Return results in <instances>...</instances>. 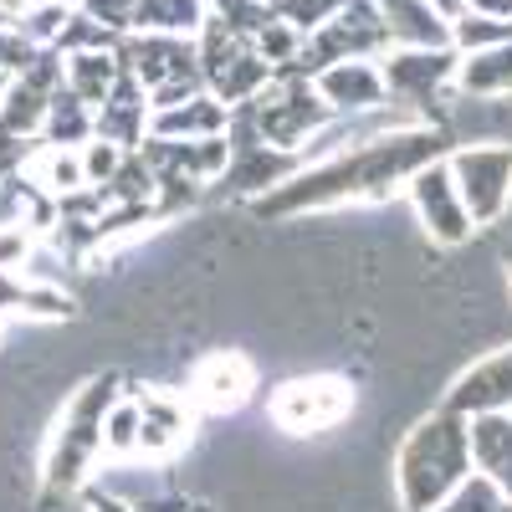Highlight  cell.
Masks as SVG:
<instances>
[{
	"label": "cell",
	"mask_w": 512,
	"mask_h": 512,
	"mask_svg": "<svg viewBox=\"0 0 512 512\" xmlns=\"http://www.w3.org/2000/svg\"><path fill=\"white\" fill-rule=\"evenodd\" d=\"M441 154H451L441 123H400V128H384V134L328 149L323 159L297 169L292 180L272 185L267 195H256L251 210L262 221H287V216H308V210L390 200L395 190L410 185L415 169H425Z\"/></svg>",
	"instance_id": "1"
},
{
	"label": "cell",
	"mask_w": 512,
	"mask_h": 512,
	"mask_svg": "<svg viewBox=\"0 0 512 512\" xmlns=\"http://www.w3.org/2000/svg\"><path fill=\"white\" fill-rule=\"evenodd\" d=\"M472 472H477L472 420L451 405H441L405 431V441L395 451V497L405 512H431Z\"/></svg>",
	"instance_id": "2"
},
{
	"label": "cell",
	"mask_w": 512,
	"mask_h": 512,
	"mask_svg": "<svg viewBox=\"0 0 512 512\" xmlns=\"http://www.w3.org/2000/svg\"><path fill=\"white\" fill-rule=\"evenodd\" d=\"M118 384H123L118 374H98L67 400V410L57 420V436L47 446V461H41V497H36L41 512L62 507L82 482H88L93 461L103 456V420H108L113 400L123 395Z\"/></svg>",
	"instance_id": "3"
},
{
	"label": "cell",
	"mask_w": 512,
	"mask_h": 512,
	"mask_svg": "<svg viewBox=\"0 0 512 512\" xmlns=\"http://www.w3.org/2000/svg\"><path fill=\"white\" fill-rule=\"evenodd\" d=\"M246 113H251L256 134H262L267 144L292 149V154H303L323 128L338 118L323 103V93L313 88V77H303V72H277L267 88L246 103Z\"/></svg>",
	"instance_id": "4"
},
{
	"label": "cell",
	"mask_w": 512,
	"mask_h": 512,
	"mask_svg": "<svg viewBox=\"0 0 512 512\" xmlns=\"http://www.w3.org/2000/svg\"><path fill=\"white\" fill-rule=\"evenodd\" d=\"M123 67L139 77V88L149 93V113L169 108L190 93L205 88L200 72V47L195 36H164V31H128L123 36Z\"/></svg>",
	"instance_id": "5"
},
{
	"label": "cell",
	"mask_w": 512,
	"mask_h": 512,
	"mask_svg": "<svg viewBox=\"0 0 512 512\" xmlns=\"http://www.w3.org/2000/svg\"><path fill=\"white\" fill-rule=\"evenodd\" d=\"M456 62H461L456 47H390L379 57L390 103H400L415 118L431 123V113L441 108L446 88H456Z\"/></svg>",
	"instance_id": "6"
},
{
	"label": "cell",
	"mask_w": 512,
	"mask_h": 512,
	"mask_svg": "<svg viewBox=\"0 0 512 512\" xmlns=\"http://www.w3.org/2000/svg\"><path fill=\"white\" fill-rule=\"evenodd\" d=\"M267 415L277 431L287 436H323L333 431L338 420L354 415V384L338 379V374H303V379H287L272 390Z\"/></svg>",
	"instance_id": "7"
},
{
	"label": "cell",
	"mask_w": 512,
	"mask_h": 512,
	"mask_svg": "<svg viewBox=\"0 0 512 512\" xmlns=\"http://www.w3.org/2000/svg\"><path fill=\"white\" fill-rule=\"evenodd\" d=\"M451 180L477 226H497L512 205V144H461L446 154Z\"/></svg>",
	"instance_id": "8"
},
{
	"label": "cell",
	"mask_w": 512,
	"mask_h": 512,
	"mask_svg": "<svg viewBox=\"0 0 512 512\" xmlns=\"http://www.w3.org/2000/svg\"><path fill=\"white\" fill-rule=\"evenodd\" d=\"M405 190H410V205H415V216H420V226H425V236H431V241H441V246L472 241L477 221H472V210H466V200H461V190L451 180L446 154L431 159L425 169H415Z\"/></svg>",
	"instance_id": "9"
},
{
	"label": "cell",
	"mask_w": 512,
	"mask_h": 512,
	"mask_svg": "<svg viewBox=\"0 0 512 512\" xmlns=\"http://www.w3.org/2000/svg\"><path fill=\"white\" fill-rule=\"evenodd\" d=\"M256 390V369L246 354L236 349H221V354H205L195 369H190V390L185 400L200 410V415H231L251 400Z\"/></svg>",
	"instance_id": "10"
},
{
	"label": "cell",
	"mask_w": 512,
	"mask_h": 512,
	"mask_svg": "<svg viewBox=\"0 0 512 512\" xmlns=\"http://www.w3.org/2000/svg\"><path fill=\"white\" fill-rule=\"evenodd\" d=\"M139 405V461H175L190 446L195 405L169 390H134Z\"/></svg>",
	"instance_id": "11"
},
{
	"label": "cell",
	"mask_w": 512,
	"mask_h": 512,
	"mask_svg": "<svg viewBox=\"0 0 512 512\" xmlns=\"http://www.w3.org/2000/svg\"><path fill=\"white\" fill-rule=\"evenodd\" d=\"M139 154L149 159V169L159 180H185V185L205 190V185L221 180L231 144H226V134L221 139H154V134H144Z\"/></svg>",
	"instance_id": "12"
},
{
	"label": "cell",
	"mask_w": 512,
	"mask_h": 512,
	"mask_svg": "<svg viewBox=\"0 0 512 512\" xmlns=\"http://www.w3.org/2000/svg\"><path fill=\"white\" fill-rule=\"evenodd\" d=\"M313 88L323 93V103L338 118H354V113H374L390 103V88H384V72L379 57H349V62H328L323 72H313Z\"/></svg>",
	"instance_id": "13"
},
{
	"label": "cell",
	"mask_w": 512,
	"mask_h": 512,
	"mask_svg": "<svg viewBox=\"0 0 512 512\" xmlns=\"http://www.w3.org/2000/svg\"><path fill=\"white\" fill-rule=\"evenodd\" d=\"M446 405L461 410L466 420L487 415V410H512V344L477 359L466 374H456L451 390H446Z\"/></svg>",
	"instance_id": "14"
},
{
	"label": "cell",
	"mask_w": 512,
	"mask_h": 512,
	"mask_svg": "<svg viewBox=\"0 0 512 512\" xmlns=\"http://www.w3.org/2000/svg\"><path fill=\"white\" fill-rule=\"evenodd\" d=\"M226 128H231V103H221L210 88L149 113V134L154 139H221Z\"/></svg>",
	"instance_id": "15"
},
{
	"label": "cell",
	"mask_w": 512,
	"mask_h": 512,
	"mask_svg": "<svg viewBox=\"0 0 512 512\" xmlns=\"http://www.w3.org/2000/svg\"><path fill=\"white\" fill-rule=\"evenodd\" d=\"M123 47V41H118ZM118 47H82V52H62V82L88 103V108H103L108 93L118 88L123 77V52Z\"/></svg>",
	"instance_id": "16"
},
{
	"label": "cell",
	"mask_w": 512,
	"mask_h": 512,
	"mask_svg": "<svg viewBox=\"0 0 512 512\" xmlns=\"http://www.w3.org/2000/svg\"><path fill=\"white\" fill-rule=\"evenodd\" d=\"M472 461L502 492H512V410L472 415Z\"/></svg>",
	"instance_id": "17"
},
{
	"label": "cell",
	"mask_w": 512,
	"mask_h": 512,
	"mask_svg": "<svg viewBox=\"0 0 512 512\" xmlns=\"http://www.w3.org/2000/svg\"><path fill=\"white\" fill-rule=\"evenodd\" d=\"M456 88L466 98H512V41H497V47H482V52H461Z\"/></svg>",
	"instance_id": "18"
},
{
	"label": "cell",
	"mask_w": 512,
	"mask_h": 512,
	"mask_svg": "<svg viewBox=\"0 0 512 512\" xmlns=\"http://www.w3.org/2000/svg\"><path fill=\"white\" fill-rule=\"evenodd\" d=\"M0 313H31V318H67L72 297L52 282H36L26 272H0Z\"/></svg>",
	"instance_id": "19"
},
{
	"label": "cell",
	"mask_w": 512,
	"mask_h": 512,
	"mask_svg": "<svg viewBox=\"0 0 512 512\" xmlns=\"http://www.w3.org/2000/svg\"><path fill=\"white\" fill-rule=\"evenodd\" d=\"M210 21V0H139L134 31H164V36H200Z\"/></svg>",
	"instance_id": "20"
},
{
	"label": "cell",
	"mask_w": 512,
	"mask_h": 512,
	"mask_svg": "<svg viewBox=\"0 0 512 512\" xmlns=\"http://www.w3.org/2000/svg\"><path fill=\"white\" fill-rule=\"evenodd\" d=\"M41 134H47L52 144H88L93 139V108L62 82L52 108H47V128H41Z\"/></svg>",
	"instance_id": "21"
},
{
	"label": "cell",
	"mask_w": 512,
	"mask_h": 512,
	"mask_svg": "<svg viewBox=\"0 0 512 512\" xmlns=\"http://www.w3.org/2000/svg\"><path fill=\"white\" fill-rule=\"evenodd\" d=\"M103 456H113V461L139 456V405H134V395L113 400V410L103 420Z\"/></svg>",
	"instance_id": "22"
},
{
	"label": "cell",
	"mask_w": 512,
	"mask_h": 512,
	"mask_svg": "<svg viewBox=\"0 0 512 512\" xmlns=\"http://www.w3.org/2000/svg\"><path fill=\"white\" fill-rule=\"evenodd\" d=\"M431 512H512V492H502L492 477H482V472H472L466 477L441 507H431Z\"/></svg>",
	"instance_id": "23"
},
{
	"label": "cell",
	"mask_w": 512,
	"mask_h": 512,
	"mask_svg": "<svg viewBox=\"0 0 512 512\" xmlns=\"http://www.w3.org/2000/svg\"><path fill=\"white\" fill-rule=\"evenodd\" d=\"M497 41H512V21L477 16V11H461L451 21V47L456 52H482V47H497Z\"/></svg>",
	"instance_id": "24"
},
{
	"label": "cell",
	"mask_w": 512,
	"mask_h": 512,
	"mask_svg": "<svg viewBox=\"0 0 512 512\" xmlns=\"http://www.w3.org/2000/svg\"><path fill=\"white\" fill-rule=\"evenodd\" d=\"M77 149H82V175H88L93 190H103L118 169H123V159L134 154V149H123V144H113V139H103V134H93L88 144H77Z\"/></svg>",
	"instance_id": "25"
},
{
	"label": "cell",
	"mask_w": 512,
	"mask_h": 512,
	"mask_svg": "<svg viewBox=\"0 0 512 512\" xmlns=\"http://www.w3.org/2000/svg\"><path fill=\"white\" fill-rule=\"evenodd\" d=\"M349 0H272V16H282V21H292L297 31H318L323 21H333L338 11H344Z\"/></svg>",
	"instance_id": "26"
},
{
	"label": "cell",
	"mask_w": 512,
	"mask_h": 512,
	"mask_svg": "<svg viewBox=\"0 0 512 512\" xmlns=\"http://www.w3.org/2000/svg\"><path fill=\"white\" fill-rule=\"evenodd\" d=\"M77 11L88 21H98V26H108V31H118V36H128V31H134L139 0H77Z\"/></svg>",
	"instance_id": "27"
},
{
	"label": "cell",
	"mask_w": 512,
	"mask_h": 512,
	"mask_svg": "<svg viewBox=\"0 0 512 512\" xmlns=\"http://www.w3.org/2000/svg\"><path fill=\"white\" fill-rule=\"evenodd\" d=\"M31 256V231L26 226H0V272H21Z\"/></svg>",
	"instance_id": "28"
},
{
	"label": "cell",
	"mask_w": 512,
	"mask_h": 512,
	"mask_svg": "<svg viewBox=\"0 0 512 512\" xmlns=\"http://www.w3.org/2000/svg\"><path fill=\"white\" fill-rule=\"evenodd\" d=\"M466 11H477V16H497V21H512V0H466Z\"/></svg>",
	"instance_id": "29"
},
{
	"label": "cell",
	"mask_w": 512,
	"mask_h": 512,
	"mask_svg": "<svg viewBox=\"0 0 512 512\" xmlns=\"http://www.w3.org/2000/svg\"><path fill=\"white\" fill-rule=\"evenodd\" d=\"M431 6H436V11L446 16V21H456V16L466 11V0H431Z\"/></svg>",
	"instance_id": "30"
},
{
	"label": "cell",
	"mask_w": 512,
	"mask_h": 512,
	"mask_svg": "<svg viewBox=\"0 0 512 512\" xmlns=\"http://www.w3.org/2000/svg\"><path fill=\"white\" fill-rule=\"evenodd\" d=\"M502 262H507V277H512V246H502Z\"/></svg>",
	"instance_id": "31"
}]
</instances>
